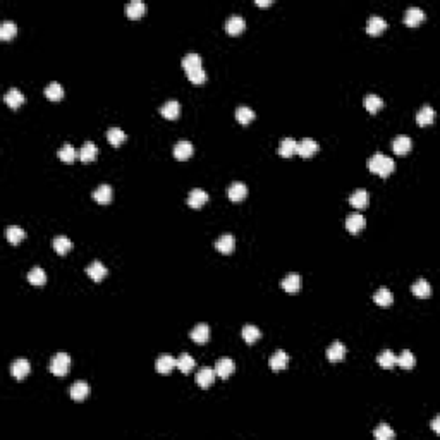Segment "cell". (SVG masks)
I'll return each instance as SVG.
<instances>
[{
	"mask_svg": "<svg viewBox=\"0 0 440 440\" xmlns=\"http://www.w3.org/2000/svg\"><path fill=\"white\" fill-rule=\"evenodd\" d=\"M368 169L371 170L373 174L380 175V177H387L394 172L396 169V163L391 157L387 155H382V153H375L373 157L368 160Z\"/></svg>",
	"mask_w": 440,
	"mask_h": 440,
	"instance_id": "1",
	"label": "cell"
},
{
	"mask_svg": "<svg viewBox=\"0 0 440 440\" xmlns=\"http://www.w3.org/2000/svg\"><path fill=\"white\" fill-rule=\"evenodd\" d=\"M69 366H71V358H69V354H66V353H57L52 358V361H50V371H52L55 376L67 375Z\"/></svg>",
	"mask_w": 440,
	"mask_h": 440,
	"instance_id": "2",
	"label": "cell"
},
{
	"mask_svg": "<svg viewBox=\"0 0 440 440\" xmlns=\"http://www.w3.org/2000/svg\"><path fill=\"white\" fill-rule=\"evenodd\" d=\"M29 371H31V363L24 358L16 359V361L11 364V375L14 376L16 380L26 379V376L29 375Z\"/></svg>",
	"mask_w": 440,
	"mask_h": 440,
	"instance_id": "3",
	"label": "cell"
},
{
	"mask_svg": "<svg viewBox=\"0 0 440 440\" xmlns=\"http://www.w3.org/2000/svg\"><path fill=\"white\" fill-rule=\"evenodd\" d=\"M364 225H366V219L361 215V213H349V215L346 217V229L349 230L351 234H358L359 230L364 229Z\"/></svg>",
	"mask_w": 440,
	"mask_h": 440,
	"instance_id": "4",
	"label": "cell"
},
{
	"mask_svg": "<svg viewBox=\"0 0 440 440\" xmlns=\"http://www.w3.org/2000/svg\"><path fill=\"white\" fill-rule=\"evenodd\" d=\"M107 274H108L107 267L103 265L102 262H98V260L91 263V265L86 267V275L91 280H95V282H100V280H103V279L107 277Z\"/></svg>",
	"mask_w": 440,
	"mask_h": 440,
	"instance_id": "5",
	"label": "cell"
},
{
	"mask_svg": "<svg viewBox=\"0 0 440 440\" xmlns=\"http://www.w3.org/2000/svg\"><path fill=\"white\" fill-rule=\"evenodd\" d=\"M175 363H177V359H175L174 356H170V354H162V356H158L157 363H155V368H157L158 373H162V375H169L170 371H172L174 368H175Z\"/></svg>",
	"mask_w": 440,
	"mask_h": 440,
	"instance_id": "6",
	"label": "cell"
},
{
	"mask_svg": "<svg viewBox=\"0 0 440 440\" xmlns=\"http://www.w3.org/2000/svg\"><path fill=\"white\" fill-rule=\"evenodd\" d=\"M318 150H320V145H318L317 141L303 140V141H299V143H297L296 153L299 155V157H303V158H309V157H313L315 153H318Z\"/></svg>",
	"mask_w": 440,
	"mask_h": 440,
	"instance_id": "7",
	"label": "cell"
},
{
	"mask_svg": "<svg viewBox=\"0 0 440 440\" xmlns=\"http://www.w3.org/2000/svg\"><path fill=\"white\" fill-rule=\"evenodd\" d=\"M215 376H217L215 368H201L198 373H196V384H198V387L201 389H208L215 382Z\"/></svg>",
	"mask_w": 440,
	"mask_h": 440,
	"instance_id": "8",
	"label": "cell"
},
{
	"mask_svg": "<svg viewBox=\"0 0 440 440\" xmlns=\"http://www.w3.org/2000/svg\"><path fill=\"white\" fill-rule=\"evenodd\" d=\"M387 29V21L380 16H371L366 23V33L371 36H379L380 33H384Z\"/></svg>",
	"mask_w": 440,
	"mask_h": 440,
	"instance_id": "9",
	"label": "cell"
},
{
	"mask_svg": "<svg viewBox=\"0 0 440 440\" xmlns=\"http://www.w3.org/2000/svg\"><path fill=\"white\" fill-rule=\"evenodd\" d=\"M112 198H114V190L108 184H102V186H98L93 191V200L100 205H108Z\"/></svg>",
	"mask_w": 440,
	"mask_h": 440,
	"instance_id": "10",
	"label": "cell"
},
{
	"mask_svg": "<svg viewBox=\"0 0 440 440\" xmlns=\"http://www.w3.org/2000/svg\"><path fill=\"white\" fill-rule=\"evenodd\" d=\"M413 146V141L409 136H406V134H399V136H396V140L392 141V150L396 155H406L411 150Z\"/></svg>",
	"mask_w": 440,
	"mask_h": 440,
	"instance_id": "11",
	"label": "cell"
},
{
	"mask_svg": "<svg viewBox=\"0 0 440 440\" xmlns=\"http://www.w3.org/2000/svg\"><path fill=\"white\" fill-rule=\"evenodd\" d=\"M244 28H246V21H244V18H241V16H230V18L225 21V31L232 36L242 33L244 31Z\"/></svg>",
	"mask_w": 440,
	"mask_h": 440,
	"instance_id": "12",
	"label": "cell"
},
{
	"mask_svg": "<svg viewBox=\"0 0 440 440\" xmlns=\"http://www.w3.org/2000/svg\"><path fill=\"white\" fill-rule=\"evenodd\" d=\"M346 353H347V347L342 344V342L335 341L334 344H330V347L327 349V358H329V361L337 363L346 358Z\"/></svg>",
	"mask_w": 440,
	"mask_h": 440,
	"instance_id": "13",
	"label": "cell"
},
{
	"mask_svg": "<svg viewBox=\"0 0 440 440\" xmlns=\"http://www.w3.org/2000/svg\"><path fill=\"white\" fill-rule=\"evenodd\" d=\"M88 394H90V385H88L86 382H76L71 385L69 389V396L73 401L76 402H83L88 397Z\"/></svg>",
	"mask_w": 440,
	"mask_h": 440,
	"instance_id": "14",
	"label": "cell"
},
{
	"mask_svg": "<svg viewBox=\"0 0 440 440\" xmlns=\"http://www.w3.org/2000/svg\"><path fill=\"white\" fill-rule=\"evenodd\" d=\"M208 201V193L200 190V187H195V190L190 191V196H187V205L191 208H201L205 203Z\"/></svg>",
	"mask_w": 440,
	"mask_h": 440,
	"instance_id": "15",
	"label": "cell"
},
{
	"mask_svg": "<svg viewBox=\"0 0 440 440\" xmlns=\"http://www.w3.org/2000/svg\"><path fill=\"white\" fill-rule=\"evenodd\" d=\"M234 368H236V364L230 358H220L215 364V373L225 380L234 373Z\"/></svg>",
	"mask_w": 440,
	"mask_h": 440,
	"instance_id": "16",
	"label": "cell"
},
{
	"mask_svg": "<svg viewBox=\"0 0 440 440\" xmlns=\"http://www.w3.org/2000/svg\"><path fill=\"white\" fill-rule=\"evenodd\" d=\"M160 114L169 120H175L179 115H181V103L175 102V100H169L160 107Z\"/></svg>",
	"mask_w": 440,
	"mask_h": 440,
	"instance_id": "17",
	"label": "cell"
},
{
	"mask_svg": "<svg viewBox=\"0 0 440 440\" xmlns=\"http://www.w3.org/2000/svg\"><path fill=\"white\" fill-rule=\"evenodd\" d=\"M190 337L196 344H205V342H208V339H210V327L207 324H198L190 332Z\"/></svg>",
	"mask_w": 440,
	"mask_h": 440,
	"instance_id": "18",
	"label": "cell"
},
{
	"mask_svg": "<svg viewBox=\"0 0 440 440\" xmlns=\"http://www.w3.org/2000/svg\"><path fill=\"white\" fill-rule=\"evenodd\" d=\"M227 196H229L230 201H234V203L242 201L246 196H248V187H246V184H242V182H232L227 190Z\"/></svg>",
	"mask_w": 440,
	"mask_h": 440,
	"instance_id": "19",
	"label": "cell"
},
{
	"mask_svg": "<svg viewBox=\"0 0 440 440\" xmlns=\"http://www.w3.org/2000/svg\"><path fill=\"white\" fill-rule=\"evenodd\" d=\"M234 246H236V239L232 234H222L215 242L217 251H220L222 255H230L234 251Z\"/></svg>",
	"mask_w": 440,
	"mask_h": 440,
	"instance_id": "20",
	"label": "cell"
},
{
	"mask_svg": "<svg viewBox=\"0 0 440 440\" xmlns=\"http://www.w3.org/2000/svg\"><path fill=\"white\" fill-rule=\"evenodd\" d=\"M287 363H289V356L284 353L282 349L275 351L274 354L270 356V361H268V364H270V368L274 371H282L287 368Z\"/></svg>",
	"mask_w": 440,
	"mask_h": 440,
	"instance_id": "21",
	"label": "cell"
},
{
	"mask_svg": "<svg viewBox=\"0 0 440 440\" xmlns=\"http://www.w3.org/2000/svg\"><path fill=\"white\" fill-rule=\"evenodd\" d=\"M423 19H425V12H423L420 7H409V9L404 12V23L411 28L423 23Z\"/></svg>",
	"mask_w": 440,
	"mask_h": 440,
	"instance_id": "22",
	"label": "cell"
},
{
	"mask_svg": "<svg viewBox=\"0 0 440 440\" xmlns=\"http://www.w3.org/2000/svg\"><path fill=\"white\" fill-rule=\"evenodd\" d=\"M193 152H195V148H193V145L190 143V141H179V143H175V146H174V157L181 162L191 158Z\"/></svg>",
	"mask_w": 440,
	"mask_h": 440,
	"instance_id": "23",
	"label": "cell"
},
{
	"mask_svg": "<svg viewBox=\"0 0 440 440\" xmlns=\"http://www.w3.org/2000/svg\"><path fill=\"white\" fill-rule=\"evenodd\" d=\"M433 119H435V112L430 105H423L416 114V124L420 125V128L430 125L431 122H433Z\"/></svg>",
	"mask_w": 440,
	"mask_h": 440,
	"instance_id": "24",
	"label": "cell"
},
{
	"mask_svg": "<svg viewBox=\"0 0 440 440\" xmlns=\"http://www.w3.org/2000/svg\"><path fill=\"white\" fill-rule=\"evenodd\" d=\"M4 102H6L11 108H14V110H16V108H19L24 103V96L18 90V88H11V90L4 95Z\"/></svg>",
	"mask_w": 440,
	"mask_h": 440,
	"instance_id": "25",
	"label": "cell"
},
{
	"mask_svg": "<svg viewBox=\"0 0 440 440\" xmlns=\"http://www.w3.org/2000/svg\"><path fill=\"white\" fill-rule=\"evenodd\" d=\"M373 301H375V304H379L380 308H389L394 303V296L387 287H380L379 291L373 294Z\"/></svg>",
	"mask_w": 440,
	"mask_h": 440,
	"instance_id": "26",
	"label": "cell"
},
{
	"mask_svg": "<svg viewBox=\"0 0 440 440\" xmlns=\"http://www.w3.org/2000/svg\"><path fill=\"white\" fill-rule=\"evenodd\" d=\"M146 11V6L141 0H133V2L128 4V7H125V14H128L129 19H140L143 18Z\"/></svg>",
	"mask_w": 440,
	"mask_h": 440,
	"instance_id": "27",
	"label": "cell"
},
{
	"mask_svg": "<svg viewBox=\"0 0 440 440\" xmlns=\"http://www.w3.org/2000/svg\"><path fill=\"white\" fill-rule=\"evenodd\" d=\"M376 363H379L382 368H385V370H392V368L397 364V356L394 354L391 349H385L376 356Z\"/></svg>",
	"mask_w": 440,
	"mask_h": 440,
	"instance_id": "28",
	"label": "cell"
},
{
	"mask_svg": "<svg viewBox=\"0 0 440 440\" xmlns=\"http://www.w3.org/2000/svg\"><path fill=\"white\" fill-rule=\"evenodd\" d=\"M368 201H370V196H368L366 190H363V187L356 190L353 195L349 196V203H351V207H354V208H364L368 205Z\"/></svg>",
	"mask_w": 440,
	"mask_h": 440,
	"instance_id": "29",
	"label": "cell"
},
{
	"mask_svg": "<svg viewBox=\"0 0 440 440\" xmlns=\"http://www.w3.org/2000/svg\"><path fill=\"white\" fill-rule=\"evenodd\" d=\"M96 155H98V148H96L95 143H91V141H86L85 145H83V148L79 150V160L81 162H93L96 158Z\"/></svg>",
	"mask_w": 440,
	"mask_h": 440,
	"instance_id": "30",
	"label": "cell"
},
{
	"mask_svg": "<svg viewBox=\"0 0 440 440\" xmlns=\"http://www.w3.org/2000/svg\"><path fill=\"white\" fill-rule=\"evenodd\" d=\"M282 289L289 294H296L301 289V277L297 274H289L286 279L282 280Z\"/></svg>",
	"mask_w": 440,
	"mask_h": 440,
	"instance_id": "31",
	"label": "cell"
},
{
	"mask_svg": "<svg viewBox=\"0 0 440 440\" xmlns=\"http://www.w3.org/2000/svg\"><path fill=\"white\" fill-rule=\"evenodd\" d=\"M107 140H108V143H110L112 146H120L122 143H125V140H128V134H125L122 129H119V128H110L107 131Z\"/></svg>",
	"mask_w": 440,
	"mask_h": 440,
	"instance_id": "32",
	"label": "cell"
},
{
	"mask_svg": "<svg viewBox=\"0 0 440 440\" xmlns=\"http://www.w3.org/2000/svg\"><path fill=\"white\" fill-rule=\"evenodd\" d=\"M411 291L416 297L425 299V297H430V294H431V286H430V282H426L425 279H420L411 286Z\"/></svg>",
	"mask_w": 440,
	"mask_h": 440,
	"instance_id": "33",
	"label": "cell"
},
{
	"mask_svg": "<svg viewBox=\"0 0 440 440\" xmlns=\"http://www.w3.org/2000/svg\"><path fill=\"white\" fill-rule=\"evenodd\" d=\"M6 237L12 246H18L19 242L26 237V234H24V230L21 229L19 225H9L6 230Z\"/></svg>",
	"mask_w": 440,
	"mask_h": 440,
	"instance_id": "34",
	"label": "cell"
},
{
	"mask_svg": "<svg viewBox=\"0 0 440 440\" xmlns=\"http://www.w3.org/2000/svg\"><path fill=\"white\" fill-rule=\"evenodd\" d=\"M296 148H297V141H294L292 138H284L279 145V155L284 158H289L296 153Z\"/></svg>",
	"mask_w": 440,
	"mask_h": 440,
	"instance_id": "35",
	"label": "cell"
},
{
	"mask_svg": "<svg viewBox=\"0 0 440 440\" xmlns=\"http://www.w3.org/2000/svg\"><path fill=\"white\" fill-rule=\"evenodd\" d=\"M196 366V361L193 359V356L187 353H182L177 358V363H175V368H179V371H182L184 375H187L190 371H193V368Z\"/></svg>",
	"mask_w": 440,
	"mask_h": 440,
	"instance_id": "36",
	"label": "cell"
},
{
	"mask_svg": "<svg viewBox=\"0 0 440 440\" xmlns=\"http://www.w3.org/2000/svg\"><path fill=\"white\" fill-rule=\"evenodd\" d=\"M397 364H399L402 370H413V368L416 366V358H414V354L411 353V351L404 349L399 356H397Z\"/></svg>",
	"mask_w": 440,
	"mask_h": 440,
	"instance_id": "37",
	"label": "cell"
},
{
	"mask_svg": "<svg viewBox=\"0 0 440 440\" xmlns=\"http://www.w3.org/2000/svg\"><path fill=\"white\" fill-rule=\"evenodd\" d=\"M181 66H182V69L186 71V73L195 71V69H200V67H201V57L198 55V53H186V55L182 57V60H181Z\"/></svg>",
	"mask_w": 440,
	"mask_h": 440,
	"instance_id": "38",
	"label": "cell"
},
{
	"mask_svg": "<svg viewBox=\"0 0 440 440\" xmlns=\"http://www.w3.org/2000/svg\"><path fill=\"white\" fill-rule=\"evenodd\" d=\"M52 244H53V249H55V253L62 255V257H64V255H67L71 249H73V241H71L69 237H66V236H57L55 239H53Z\"/></svg>",
	"mask_w": 440,
	"mask_h": 440,
	"instance_id": "39",
	"label": "cell"
},
{
	"mask_svg": "<svg viewBox=\"0 0 440 440\" xmlns=\"http://www.w3.org/2000/svg\"><path fill=\"white\" fill-rule=\"evenodd\" d=\"M363 103H364V108H366L370 114H376V112L384 107V100L380 98L379 95H366L363 100Z\"/></svg>",
	"mask_w": 440,
	"mask_h": 440,
	"instance_id": "40",
	"label": "cell"
},
{
	"mask_svg": "<svg viewBox=\"0 0 440 440\" xmlns=\"http://www.w3.org/2000/svg\"><path fill=\"white\" fill-rule=\"evenodd\" d=\"M28 280L33 286H43L47 282V274H45V270L41 267H35L28 272Z\"/></svg>",
	"mask_w": 440,
	"mask_h": 440,
	"instance_id": "41",
	"label": "cell"
},
{
	"mask_svg": "<svg viewBox=\"0 0 440 440\" xmlns=\"http://www.w3.org/2000/svg\"><path fill=\"white\" fill-rule=\"evenodd\" d=\"M16 35H18V26H16V23H12V21H4V23L0 24V38L4 41L12 40Z\"/></svg>",
	"mask_w": 440,
	"mask_h": 440,
	"instance_id": "42",
	"label": "cell"
},
{
	"mask_svg": "<svg viewBox=\"0 0 440 440\" xmlns=\"http://www.w3.org/2000/svg\"><path fill=\"white\" fill-rule=\"evenodd\" d=\"M43 93L50 102H58V100H62V96H64V88L58 85V83H50V85L45 88Z\"/></svg>",
	"mask_w": 440,
	"mask_h": 440,
	"instance_id": "43",
	"label": "cell"
},
{
	"mask_svg": "<svg viewBox=\"0 0 440 440\" xmlns=\"http://www.w3.org/2000/svg\"><path fill=\"white\" fill-rule=\"evenodd\" d=\"M241 335L248 344H253V342H257L258 339L262 337V332H260V329L255 325H244L241 330Z\"/></svg>",
	"mask_w": 440,
	"mask_h": 440,
	"instance_id": "44",
	"label": "cell"
},
{
	"mask_svg": "<svg viewBox=\"0 0 440 440\" xmlns=\"http://www.w3.org/2000/svg\"><path fill=\"white\" fill-rule=\"evenodd\" d=\"M236 119H237V122L239 124H242V125H248L251 120L255 119V110L253 108H249V107H237V110H236Z\"/></svg>",
	"mask_w": 440,
	"mask_h": 440,
	"instance_id": "45",
	"label": "cell"
},
{
	"mask_svg": "<svg viewBox=\"0 0 440 440\" xmlns=\"http://www.w3.org/2000/svg\"><path fill=\"white\" fill-rule=\"evenodd\" d=\"M57 155H58V158H60L62 162H66V163H73L74 160H76L78 152H76V150H74V146H73V145L66 143V145L62 146V148L57 152Z\"/></svg>",
	"mask_w": 440,
	"mask_h": 440,
	"instance_id": "46",
	"label": "cell"
},
{
	"mask_svg": "<svg viewBox=\"0 0 440 440\" xmlns=\"http://www.w3.org/2000/svg\"><path fill=\"white\" fill-rule=\"evenodd\" d=\"M373 435H375L376 440H392L394 437H396L394 430L387 425V423H380V425L375 428Z\"/></svg>",
	"mask_w": 440,
	"mask_h": 440,
	"instance_id": "47",
	"label": "cell"
},
{
	"mask_svg": "<svg viewBox=\"0 0 440 440\" xmlns=\"http://www.w3.org/2000/svg\"><path fill=\"white\" fill-rule=\"evenodd\" d=\"M186 74H187V79H190L193 85H203V83L207 81V73L203 71V67L190 71V73H186Z\"/></svg>",
	"mask_w": 440,
	"mask_h": 440,
	"instance_id": "48",
	"label": "cell"
},
{
	"mask_svg": "<svg viewBox=\"0 0 440 440\" xmlns=\"http://www.w3.org/2000/svg\"><path fill=\"white\" fill-rule=\"evenodd\" d=\"M438 425H440V418L437 416L433 421H431V430H433L435 433H440V426Z\"/></svg>",
	"mask_w": 440,
	"mask_h": 440,
	"instance_id": "49",
	"label": "cell"
},
{
	"mask_svg": "<svg viewBox=\"0 0 440 440\" xmlns=\"http://www.w3.org/2000/svg\"><path fill=\"white\" fill-rule=\"evenodd\" d=\"M255 4H257V6H260V7H267V6H270L272 2H270V0H257Z\"/></svg>",
	"mask_w": 440,
	"mask_h": 440,
	"instance_id": "50",
	"label": "cell"
}]
</instances>
